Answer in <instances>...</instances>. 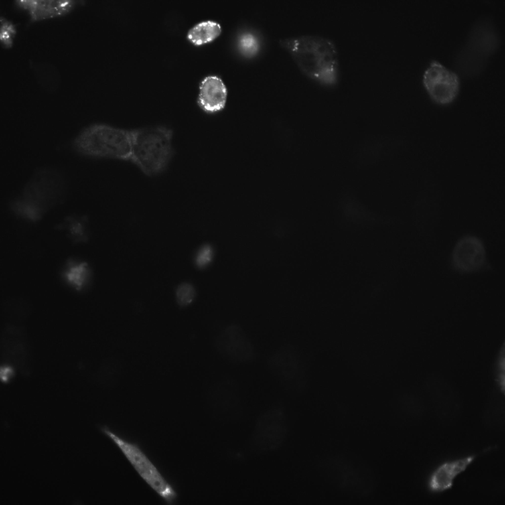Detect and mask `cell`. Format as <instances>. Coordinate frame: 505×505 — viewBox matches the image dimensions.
Instances as JSON below:
<instances>
[{
	"instance_id": "obj_14",
	"label": "cell",
	"mask_w": 505,
	"mask_h": 505,
	"mask_svg": "<svg viewBox=\"0 0 505 505\" xmlns=\"http://www.w3.org/2000/svg\"><path fill=\"white\" fill-rule=\"evenodd\" d=\"M0 22L1 44L5 48H11L16 34L15 26L11 21L3 16H0Z\"/></svg>"
},
{
	"instance_id": "obj_4",
	"label": "cell",
	"mask_w": 505,
	"mask_h": 505,
	"mask_svg": "<svg viewBox=\"0 0 505 505\" xmlns=\"http://www.w3.org/2000/svg\"><path fill=\"white\" fill-rule=\"evenodd\" d=\"M318 470L329 484L349 496L364 498L375 490L376 480L372 470L362 462L342 455L323 458Z\"/></svg>"
},
{
	"instance_id": "obj_15",
	"label": "cell",
	"mask_w": 505,
	"mask_h": 505,
	"mask_svg": "<svg viewBox=\"0 0 505 505\" xmlns=\"http://www.w3.org/2000/svg\"><path fill=\"white\" fill-rule=\"evenodd\" d=\"M195 290L192 285L184 283L180 285L176 290L177 300L181 306L190 304L195 297Z\"/></svg>"
},
{
	"instance_id": "obj_6",
	"label": "cell",
	"mask_w": 505,
	"mask_h": 505,
	"mask_svg": "<svg viewBox=\"0 0 505 505\" xmlns=\"http://www.w3.org/2000/svg\"><path fill=\"white\" fill-rule=\"evenodd\" d=\"M102 431L118 445L138 473L155 491L168 502L175 499V492L138 447L122 440L106 428H102Z\"/></svg>"
},
{
	"instance_id": "obj_9",
	"label": "cell",
	"mask_w": 505,
	"mask_h": 505,
	"mask_svg": "<svg viewBox=\"0 0 505 505\" xmlns=\"http://www.w3.org/2000/svg\"><path fill=\"white\" fill-rule=\"evenodd\" d=\"M84 1L76 0H16L15 6L26 12L31 22L67 15Z\"/></svg>"
},
{
	"instance_id": "obj_11",
	"label": "cell",
	"mask_w": 505,
	"mask_h": 505,
	"mask_svg": "<svg viewBox=\"0 0 505 505\" xmlns=\"http://www.w3.org/2000/svg\"><path fill=\"white\" fill-rule=\"evenodd\" d=\"M227 95V89L222 80L217 76H208L200 83L197 103L205 112L216 113L224 108Z\"/></svg>"
},
{
	"instance_id": "obj_1",
	"label": "cell",
	"mask_w": 505,
	"mask_h": 505,
	"mask_svg": "<svg viewBox=\"0 0 505 505\" xmlns=\"http://www.w3.org/2000/svg\"><path fill=\"white\" fill-rule=\"evenodd\" d=\"M300 70L317 84L335 87L340 78L339 58L335 42L324 36L308 34L282 39Z\"/></svg>"
},
{
	"instance_id": "obj_12",
	"label": "cell",
	"mask_w": 505,
	"mask_h": 505,
	"mask_svg": "<svg viewBox=\"0 0 505 505\" xmlns=\"http://www.w3.org/2000/svg\"><path fill=\"white\" fill-rule=\"evenodd\" d=\"M232 44L238 55L246 59L252 58L262 50L264 45L263 36L257 29L244 26L235 32Z\"/></svg>"
},
{
	"instance_id": "obj_8",
	"label": "cell",
	"mask_w": 505,
	"mask_h": 505,
	"mask_svg": "<svg viewBox=\"0 0 505 505\" xmlns=\"http://www.w3.org/2000/svg\"><path fill=\"white\" fill-rule=\"evenodd\" d=\"M423 83L431 98L440 104L451 103L459 88L457 74L436 61H433L425 71Z\"/></svg>"
},
{
	"instance_id": "obj_5",
	"label": "cell",
	"mask_w": 505,
	"mask_h": 505,
	"mask_svg": "<svg viewBox=\"0 0 505 505\" xmlns=\"http://www.w3.org/2000/svg\"><path fill=\"white\" fill-rule=\"evenodd\" d=\"M287 433L286 417L283 409L272 408L257 419L251 436V446L257 452L275 450L285 440Z\"/></svg>"
},
{
	"instance_id": "obj_3",
	"label": "cell",
	"mask_w": 505,
	"mask_h": 505,
	"mask_svg": "<svg viewBox=\"0 0 505 505\" xmlns=\"http://www.w3.org/2000/svg\"><path fill=\"white\" fill-rule=\"evenodd\" d=\"M130 161L148 176L164 172L174 155L173 130L165 126L154 125L130 130Z\"/></svg>"
},
{
	"instance_id": "obj_10",
	"label": "cell",
	"mask_w": 505,
	"mask_h": 505,
	"mask_svg": "<svg viewBox=\"0 0 505 505\" xmlns=\"http://www.w3.org/2000/svg\"><path fill=\"white\" fill-rule=\"evenodd\" d=\"M475 458V455H469L439 465L429 477V490L434 493H440L450 489L456 478L468 468Z\"/></svg>"
},
{
	"instance_id": "obj_7",
	"label": "cell",
	"mask_w": 505,
	"mask_h": 505,
	"mask_svg": "<svg viewBox=\"0 0 505 505\" xmlns=\"http://www.w3.org/2000/svg\"><path fill=\"white\" fill-rule=\"evenodd\" d=\"M454 270L461 274H470L488 267L484 244L478 237L468 235L461 238L455 245L451 256Z\"/></svg>"
},
{
	"instance_id": "obj_2",
	"label": "cell",
	"mask_w": 505,
	"mask_h": 505,
	"mask_svg": "<svg viewBox=\"0 0 505 505\" xmlns=\"http://www.w3.org/2000/svg\"><path fill=\"white\" fill-rule=\"evenodd\" d=\"M72 147L79 155L91 159L130 161V130L103 123L89 124L75 136Z\"/></svg>"
},
{
	"instance_id": "obj_16",
	"label": "cell",
	"mask_w": 505,
	"mask_h": 505,
	"mask_svg": "<svg viewBox=\"0 0 505 505\" xmlns=\"http://www.w3.org/2000/svg\"><path fill=\"white\" fill-rule=\"evenodd\" d=\"M213 256V249L212 247L208 245H204L199 250L195 255V264L199 268H204L211 262Z\"/></svg>"
},
{
	"instance_id": "obj_13",
	"label": "cell",
	"mask_w": 505,
	"mask_h": 505,
	"mask_svg": "<svg viewBox=\"0 0 505 505\" xmlns=\"http://www.w3.org/2000/svg\"><path fill=\"white\" fill-rule=\"evenodd\" d=\"M221 32V27L217 22L206 20L198 23L188 31V40L196 45L209 42L217 37Z\"/></svg>"
}]
</instances>
